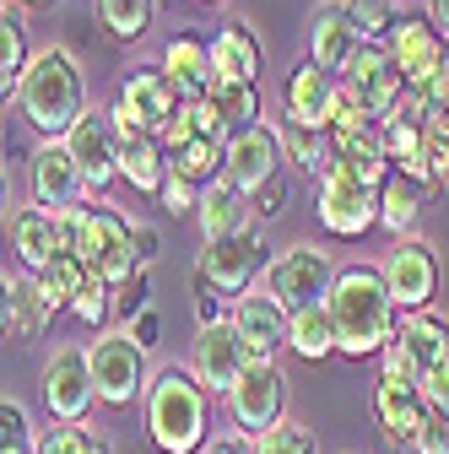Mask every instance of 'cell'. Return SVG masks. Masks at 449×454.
<instances>
[{
    "label": "cell",
    "instance_id": "8",
    "mask_svg": "<svg viewBox=\"0 0 449 454\" xmlns=\"http://www.w3.org/2000/svg\"><path fill=\"white\" fill-rule=\"evenodd\" d=\"M335 276H342V270L330 265V254L319 244H293V249H282L271 260L265 287L276 293V303H282L288 314H303V309H319L330 298Z\"/></svg>",
    "mask_w": 449,
    "mask_h": 454
},
{
    "label": "cell",
    "instance_id": "22",
    "mask_svg": "<svg viewBox=\"0 0 449 454\" xmlns=\"http://www.w3.org/2000/svg\"><path fill=\"white\" fill-rule=\"evenodd\" d=\"M162 71H168V82L179 87V98H185V103H190V98H211V92H217L211 38H206V33H195V27L174 33V38H168V49H162Z\"/></svg>",
    "mask_w": 449,
    "mask_h": 454
},
{
    "label": "cell",
    "instance_id": "43",
    "mask_svg": "<svg viewBox=\"0 0 449 454\" xmlns=\"http://www.w3.org/2000/svg\"><path fill=\"white\" fill-rule=\"evenodd\" d=\"M0 449H38L33 438V422H28V406L22 401H0Z\"/></svg>",
    "mask_w": 449,
    "mask_h": 454
},
{
    "label": "cell",
    "instance_id": "46",
    "mask_svg": "<svg viewBox=\"0 0 449 454\" xmlns=\"http://www.w3.org/2000/svg\"><path fill=\"white\" fill-rule=\"evenodd\" d=\"M141 309H152V276L146 270H136L130 281H120V287H114V314L136 319Z\"/></svg>",
    "mask_w": 449,
    "mask_h": 454
},
{
    "label": "cell",
    "instance_id": "9",
    "mask_svg": "<svg viewBox=\"0 0 449 454\" xmlns=\"http://www.w3.org/2000/svg\"><path fill=\"white\" fill-rule=\"evenodd\" d=\"M342 87L358 98V108L368 114L374 125H384L390 114L401 108V98H406V76L396 71V60H390L384 43H363L352 54V66L342 71Z\"/></svg>",
    "mask_w": 449,
    "mask_h": 454
},
{
    "label": "cell",
    "instance_id": "45",
    "mask_svg": "<svg viewBox=\"0 0 449 454\" xmlns=\"http://www.w3.org/2000/svg\"><path fill=\"white\" fill-rule=\"evenodd\" d=\"M185 125H190L195 136H206V141H233V136H228V125H222V114H217V103H211V98H190V103H185Z\"/></svg>",
    "mask_w": 449,
    "mask_h": 454
},
{
    "label": "cell",
    "instance_id": "58",
    "mask_svg": "<svg viewBox=\"0 0 449 454\" xmlns=\"http://www.w3.org/2000/svg\"><path fill=\"white\" fill-rule=\"evenodd\" d=\"M0 454H38V449H0Z\"/></svg>",
    "mask_w": 449,
    "mask_h": 454
},
{
    "label": "cell",
    "instance_id": "1",
    "mask_svg": "<svg viewBox=\"0 0 449 454\" xmlns=\"http://www.w3.org/2000/svg\"><path fill=\"white\" fill-rule=\"evenodd\" d=\"M325 309L335 319L342 357H384L390 340H396V330H401V309H396V298H390L384 265H347L342 276H335Z\"/></svg>",
    "mask_w": 449,
    "mask_h": 454
},
{
    "label": "cell",
    "instance_id": "18",
    "mask_svg": "<svg viewBox=\"0 0 449 454\" xmlns=\"http://www.w3.org/2000/svg\"><path fill=\"white\" fill-rule=\"evenodd\" d=\"M374 417H379L384 438L396 443V449H417V438H422L433 406L422 401V389H417V384L379 373V379H374Z\"/></svg>",
    "mask_w": 449,
    "mask_h": 454
},
{
    "label": "cell",
    "instance_id": "13",
    "mask_svg": "<svg viewBox=\"0 0 449 454\" xmlns=\"http://www.w3.org/2000/svg\"><path fill=\"white\" fill-rule=\"evenodd\" d=\"M120 146H125V136L114 130L108 108H87L82 125L66 136V152L76 157V168H82V179H87V195H92V200L120 179Z\"/></svg>",
    "mask_w": 449,
    "mask_h": 454
},
{
    "label": "cell",
    "instance_id": "5",
    "mask_svg": "<svg viewBox=\"0 0 449 454\" xmlns=\"http://www.w3.org/2000/svg\"><path fill=\"white\" fill-rule=\"evenodd\" d=\"M314 211L330 239H363L368 227H379V184L358 179L342 162H330L319 179V195H314Z\"/></svg>",
    "mask_w": 449,
    "mask_h": 454
},
{
    "label": "cell",
    "instance_id": "40",
    "mask_svg": "<svg viewBox=\"0 0 449 454\" xmlns=\"http://www.w3.org/2000/svg\"><path fill=\"white\" fill-rule=\"evenodd\" d=\"M342 6H347L352 27L363 33V43H384L390 33H396V22L406 17L396 0H342Z\"/></svg>",
    "mask_w": 449,
    "mask_h": 454
},
{
    "label": "cell",
    "instance_id": "19",
    "mask_svg": "<svg viewBox=\"0 0 449 454\" xmlns=\"http://www.w3.org/2000/svg\"><path fill=\"white\" fill-rule=\"evenodd\" d=\"M335 92H342V76H330L325 66H314L309 54H303V60L293 66V76H288V87H282V120H288V125L325 130ZM325 136H330V130H325Z\"/></svg>",
    "mask_w": 449,
    "mask_h": 454
},
{
    "label": "cell",
    "instance_id": "6",
    "mask_svg": "<svg viewBox=\"0 0 449 454\" xmlns=\"http://www.w3.org/2000/svg\"><path fill=\"white\" fill-rule=\"evenodd\" d=\"M92 384H98V406H136L141 395L152 389V373H146V347H136V340L125 330H108L98 335L92 347Z\"/></svg>",
    "mask_w": 449,
    "mask_h": 454
},
{
    "label": "cell",
    "instance_id": "7",
    "mask_svg": "<svg viewBox=\"0 0 449 454\" xmlns=\"http://www.w3.org/2000/svg\"><path fill=\"white\" fill-rule=\"evenodd\" d=\"M260 270H265V222H249L244 233L206 244L201 260H195V281H206V287H217L222 298H233V303L244 293H255Z\"/></svg>",
    "mask_w": 449,
    "mask_h": 454
},
{
    "label": "cell",
    "instance_id": "14",
    "mask_svg": "<svg viewBox=\"0 0 449 454\" xmlns=\"http://www.w3.org/2000/svg\"><path fill=\"white\" fill-rule=\"evenodd\" d=\"M444 357H449V325L438 314H412V319H401L396 340H390V352L379 357L384 363L379 373L406 379V384H422V373L438 368Z\"/></svg>",
    "mask_w": 449,
    "mask_h": 454
},
{
    "label": "cell",
    "instance_id": "37",
    "mask_svg": "<svg viewBox=\"0 0 449 454\" xmlns=\"http://www.w3.org/2000/svg\"><path fill=\"white\" fill-rule=\"evenodd\" d=\"M92 12H98V27L114 38V43H136L152 27L157 0H92Z\"/></svg>",
    "mask_w": 449,
    "mask_h": 454
},
{
    "label": "cell",
    "instance_id": "28",
    "mask_svg": "<svg viewBox=\"0 0 449 454\" xmlns=\"http://www.w3.org/2000/svg\"><path fill=\"white\" fill-rule=\"evenodd\" d=\"M12 254L22 260L28 276H38L54 254H60V233H54V211L49 206H22L12 216Z\"/></svg>",
    "mask_w": 449,
    "mask_h": 454
},
{
    "label": "cell",
    "instance_id": "4",
    "mask_svg": "<svg viewBox=\"0 0 449 454\" xmlns=\"http://www.w3.org/2000/svg\"><path fill=\"white\" fill-rule=\"evenodd\" d=\"M82 260L92 265V276H103L108 287H120L141 270V254H136V222L120 211V206H87L82 211Z\"/></svg>",
    "mask_w": 449,
    "mask_h": 454
},
{
    "label": "cell",
    "instance_id": "47",
    "mask_svg": "<svg viewBox=\"0 0 449 454\" xmlns=\"http://www.w3.org/2000/svg\"><path fill=\"white\" fill-rule=\"evenodd\" d=\"M195 319H201V330H206V325H228V319H233V309H228V298H222L217 287L195 281Z\"/></svg>",
    "mask_w": 449,
    "mask_h": 454
},
{
    "label": "cell",
    "instance_id": "51",
    "mask_svg": "<svg viewBox=\"0 0 449 454\" xmlns=\"http://www.w3.org/2000/svg\"><path fill=\"white\" fill-rule=\"evenodd\" d=\"M422 174L433 190H449V146L438 136H428V157H422Z\"/></svg>",
    "mask_w": 449,
    "mask_h": 454
},
{
    "label": "cell",
    "instance_id": "53",
    "mask_svg": "<svg viewBox=\"0 0 449 454\" xmlns=\"http://www.w3.org/2000/svg\"><path fill=\"white\" fill-rule=\"evenodd\" d=\"M206 454H255V438L233 427V433H222V438H211V443H206Z\"/></svg>",
    "mask_w": 449,
    "mask_h": 454
},
{
    "label": "cell",
    "instance_id": "42",
    "mask_svg": "<svg viewBox=\"0 0 449 454\" xmlns=\"http://www.w3.org/2000/svg\"><path fill=\"white\" fill-rule=\"evenodd\" d=\"M412 98H417V108L428 114V120H433V114H449V49H444V60L417 82V87H406Z\"/></svg>",
    "mask_w": 449,
    "mask_h": 454
},
{
    "label": "cell",
    "instance_id": "10",
    "mask_svg": "<svg viewBox=\"0 0 449 454\" xmlns=\"http://www.w3.org/2000/svg\"><path fill=\"white\" fill-rule=\"evenodd\" d=\"M384 281H390V298H396L401 319L428 314L438 298V254L422 239H396V249L384 254Z\"/></svg>",
    "mask_w": 449,
    "mask_h": 454
},
{
    "label": "cell",
    "instance_id": "30",
    "mask_svg": "<svg viewBox=\"0 0 449 454\" xmlns=\"http://www.w3.org/2000/svg\"><path fill=\"white\" fill-rule=\"evenodd\" d=\"M49 319L54 314H49V303L38 293V276H28V270L12 276L6 270V340H38Z\"/></svg>",
    "mask_w": 449,
    "mask_h": 454
},
{
    "label": "cell",
    "instance_id": "29",
    "mask_svg": "<svg viewBox=\"0 0 449 454\" xmlns=\"http://www.w3.org/2000/svg\"><path fill=\"white\" fill-rule=\"evenodd\" d=\"M330 141H335V162H342V168H352L358 179H368V184H384L390 174H396V162H390V152H384V136H379V125H352V130H335Z\"/></svg>",
    "mask_w": 449,
    "mask_h": 454
},
{
    "label": "cell",
    "instance_id": "27",
    "mask_svg": "<svg viewBox=\"0 0 449 454\" xmlns=\"http://www.w3.org/2000/svg\"><path fill=\"white\" fill-rule=\"evenodd\" d=\"M201 239L206 244H217V239H233V233H244V227L255 222V206H249V195L244 190H233L228 179H217V184H206L201 190Z\"/></svg>",
    "mask_w": 449,
    "mask_h": 454
},
{
    "label": "cell",
    "instance_id": "54",
    "mask_svg": "<svg viewBox=\"0 0 449 454\" xmlns=\"http://www.w3.org/2000/svg\"><path fill=\"white\" fill-rule=\"evenodd\" d=\"M136 254H141V270L162 254V233H157V227H136Z\"/></svg>",
    "mask_w": 449,
    "mask_h": 454
},
{
    "label": "cell",
    "instance_id": "17",
    "mask_svg": "<svg viewBox=\"0 0 449 454\" xmlns=\"http://www.w3.org/2000/svg\"><path fill=\"white\" fill-rule=\"evenodd\" d=\"M255 357H249V347L239 340V330H233V319L228 325H206L201 335H195V352H190V373L211 389V395H228L239 379H244V368H249Z\"/></svg>",
    "mask_w": 449,
    "mask_h": 454
},
{
    "label": "cell",
    "instance_id": "11",
    "mask_svg": "<svg viewBox=\"0 0 449 454\" xmlns=\"http://www.w3.org/2000/svg\"><path fill=\"white\" fill-rule=\"evenodd\" d=\"M282 406H288V379H282V368H276V363H249L244 379L228 389V417L249 438L271 433L276 422H288Z\"/></svg>",
    "mask_w": 449,
    "mask_h": 454
},
{
    "label": "cell",
    "instance_id": "3",
    "mask_svg": "<svg viewBox=\"0 0 449 454\" xmlns=\"http://www.w3.org/2000/svg\"><path fill=\"white\" fill-rule=\"evenodd\" d=\"M17 108H22V120L43 141H66L82 125V114H87V76L76 66V54L60 49V43L38 49L33 66H28V76H22Z\"/></svg>",
    "mask_w": 449,
    "mask_h": 454
},
{
    "label": "cell",
    "instance_id": "38",
    "mask_svg": "<svg viewBox=\"0 0 449 454\" xmlns=\"http://www.w3.org/2000/svg\"><path fill=\"white\" fill-rule=\"evenodd\" d=\"M217 114H222V125H228V136H244L260 125V87H244V82H217L211 92Z\"/></svg>",
    "mask_w": 449,
    "mask_h": 454
},
{
    "label": "cell",
    "instance_id": "16",
    "mask_svg": "<svg viewBox=\"0 0 449 454\" xmlns=\"http://www.w3.org/2000/svg\"><path fill=\"white\" fill-rule=\"evenodd\" d=\"M282 168H288L282 130L255 125V130H244V136L228 141V174H222V179H228L233 190H244V195H260L271 179H282Z\"/></svg>",
    "mask_w": 449,
    "mask_h": 454
},
{
    "label": "cell",
    "instance_id": "49",
    "mask_svg": "<svg viewBox=\"0 0 449 454\" xmlns=\"http://www.w3.org/2000/svg\"><path fill=\"white\" fill-rule=\"evenodd\" d=\"M249 206H255V222H276V216H282V206H288V174L271 179L260 195H249Z\"/></svg>",
    "mask_w": 449,
    "mask_h": 454
},
{
    "label": "cell",
    "instance_id": "32",
    "mask_svg": "<svg viewBox=\"0 0 449 454\" xmlns=\"http://www.w3.org/2000/svg\"><path fill=\"white\" fill-rule=\"evenodd\" d=\"M87 281H92V265H87L82 254H54V260L38 270V293H43L49 314H71Z\"/></svg>",
    "mask_w": 449,
    "mask_h": 454
},
{
    "label": "cell",
    "instance_id": "41",
    "mask_svg": "<svg viewBox=\"0 0 449 454\" xmlns=\"http://www.w3.org/2000/svg\"><path fill=\"white\" fill-rule=\"evenodd\" d=\"M255 454H319V438L303 422H276L271 433L255 438Z\"/></svg>",
    "mask_w": 449,
    "mask_h": 454
},
{
    "label": "cell",
    "instance_id": "39",
    "mask_svg": "<svg viewBox=\"0 0 449 454\" xmlns=\"http://www.w3.org/2000/svg\"><path fill=\"white\" fill-rule=\"evenodd\" d=\"M38 454H114V443L92 422H54L49 433H38Z\"/></svg>",
    "mask_w": 449,
    "mask_h": 454
},
{
    "label": "cell",
    "instance_id": "55",
    "mask_svg": "<svg viewBox=\"0 0 449 454\" xmlns=\"http://www.w3.org/2000/svg\"><path fill=\"white\" fill-rule=\"evenodd\" d=\"M428 17L438 22V33L449 38V0H428Z\"/></svg>",
    "mask_w": 449,
    "mask_h": 454
},
{
    "label": "cell",
    "instance_id": "59",
    "mask_svg": "<svg viewBox=\"0 0 449 454\" xmlns=\"http://www.w3.org/2000/svg\"><path fill=\"white\" fill-rule=\"evenodd\" d=\"M206 6H217V0H206Z\"/></svg>",
    "mask_w": 449,
    "mask_h": 454
},
{
    "label": "cell",
    "instance_id": "31",
    "mask_svg": "<svg viewBox=\"0 0 449 454\" xmlns=\"http://www.w3.org/2000/svg\"><path fill=\"white\" fill-rule=\"evenodd\" d=\"M28 66H33V49H28V22H22V12L6 0V12H0V98H6V103L22 92Z\"/></svg>",
    "mask_w": 449,
    "mask_h": 454
},
{
    "label": "cell",
    "instance_id": "56",
    "mask_svg": "<svg viewBox=\"0 0 449 454\" xmlns=\"http://www.w3.org/2000/svg\"><path fill=\"white\" fill-rule=\"evenodd\" d=\"M428 130H433V136L449 146V114H433V120H428Z\"/></svg>",
    "mask_w": 449,
    "mask_h": 454
},
{
    "label": "cell",
    "instance_id": "25",
    "mask_svg": "<svg viewBox=\"0 0 449 454\" xmlns=\"http://www.w3.org/2000/svg\"><path fill=\"white\" fill-rule=\"evenodd\" d=\"M211 60H217V82H244V87H255L260 82V66H265V49H260V38H255L249 22L228 17V22L211 33Z\"/></svg>",
    "mask_w": 449,
    "mask_h": 454
},
{
    "label": "cell",
    "instance_id": "15",
    "mask_svg": "<svg viewBox=\"0 0 449 454\" xmlns=\"http://www.w3.org/2000/svg\"><path fill=\"white\" fill-rule=\"evenodd\" d=\"M233 330H239V340L249 347V357H255V363H276V352H288L293 314L276 303V293L260 281L255 293H244V298L233 303Z\"/></svg>",
    "mask_w": 449,
    "mask_h": 454
},
{
    "label": "cell",
    "instance_id": "44",
    "mask_svg": "<svg viewBox=\"0 0 449 454\" xmlns=\"http://www.w3.org/2000/svg\"><path fill=\"white\" fill-rule=\"evenodd\" d=\"M82 325H103L108 314H114V287H108L103 276H92L87 287H82V298H76V309H71Z\"/></svg>",
    "mask_w": 449,
    "mask_h": 454
},
{
    "label": "cell",
    "instance_id": "20",
    "mask_svg": "<svg viewBox=\"0 0 449 454\" xmlns=\"http://www.w3.org/2000/svg\"><path fill=\"white\" fill-rule=\"evenodd\" d=\"M384 49H390V60H396V71L406 76V87H417V82L444 60L449 38L438 33V22H433L428 12H406V17L396 22V33L384 38Z\"/></svg>",
    "mask_w": 449,
    "mask_h": 454
},
{
    "label": "cell",
    "instance_id": "36",
    "mask_svg": "<svg viewBox=\"0 0 449 454\" xmlns=\"http://www.w3.org/2000/svg\"><path fill=\"white\" fill-rule=\"evenodd\" d=\"M282 130V152H288V168H298V174L309 179H325V168L335 162V141L325 130H309V125H276Z\"/></svg>",
    "mask_w": 449,
    "mask_h": 454
},
{
    "label": "cell",
    "instance_id": "24",
    "mask_svg": "<svg viewBox=\"0 0 449 454\" xmlns=\"http://www.w3.org/2000/svg\"><path fill=\"white\" fill-rule=\"evenodd\" d=\"M120 103L136 114L141 125H146V136H157L168 120H179V108H185L179 87L168 82V71H162V66H141V71H130V76H125V87H120Z\"/></svg>",
    "mask_w": 449,
    "mask_h": 454
},
{
    "label": "cell",
    "instance_id": "57",
    "mask_svg": "<svg viewBox=\"0 0 449 454\" xmlns=\"http://www.w3.org/2000/svg\"><path fill=\"white\" fill-rule=\"evenodd\" d=\"M17 12H49V6H60V0H12Z\"/></svg>",
    "mask_w": 449,
    "mask_h": 454
},
{
    "label": "cell",
    "instance_id": "50",
    "mask_svg": "<svg viewBox=\"0 0 449 454\" xmlns=\"http://www.w3.org/2000/svg\"><path fill=\"white\" fill-rule=\"evenodd\" d=\"M125 335L136 340V347H146V352H152L157 340H162V314H157V309H141L136 319H125Z\"/></svg>",
    "mask_w": 449,
    "mask_h": 454
},
{
    "label": "cell",
    "instance_id": "35",
    "mask_svg": "<svg viewBox=\"0 0 449 454\" xmlns=\"http://www.w3.org/2000/svg\"><path fill=\"white\" fill-rule=\"evenodd\" d=\"M288 352H298L303 363H325V357H335V352H342V340H335V319H330V309H325V303H319V309H303V314H293Z\"/></svg>",
    "mask_w": 449,
    "mask_h": 454
},
{
    "label": "cell",
    "instance_id": "34",
    "mask_svg": "<svg viewBox=\"0 0 449 454\" xmlns=\"http://www.w3.org/2000/svg\"><path fill=\"white\" fill-rule=\"evenodd\" d=\"M120 179L141 195H162L168 184V152L157 136H141V141H125L120 146Z\"/></svg>",
    "mask_w": 449,
    "mask_h": 454
},
{
    "label": "cell",
    "instance_id": "33",
    "mask_svg": "<svg viewBox=\"0 0 449 454\" xmlns=\"http://www.w3.org/2000/svg\"><path fill=\"white\" fill-rule=\"evenodd\" d=\"M168 174H179V179L195 184V190L217 184L222 174H228V141H206V136L185 141L179 152H168Z\"/></svg>",
    "mask_w": 449,
    "mask_h": 454
},
{
    "label": "cell",
    "instance_id": "52",
    "mask_svg": "<svg viewBox=\"0 0 449 454\" xmlns=\"http://www.w3.org/2000/svg\"><path fill=\"white\" fill-rule=\"evenodd\" d=\"M412 454H449V417H428V427H422V438H417V449Z\"/></svg>",
    "mask_w": 449,
    "mask_h": 454
},
{
    "label": "cell",
    "instance_id": "2",
    "mask_svg": "<svg viewBox=\"0 0 449 454\" xmlns=\"http://www.w3.org/2000/svg\"><path fill=\"white\" fill-rule=\"evenodd\" d=\"M146 438L157 454H206L211 443V389L185 368L168 363L146 389Z\"/></svg>",
    "mask_w": 449,
    "mask_h": 454
},
{
    "label": "cell",
    "instance_id": "23",
    "mask_svg": "<svg viewBox=\"0 0 449 454\" xmlns=\"http://www.w3.org/2000/svg\"><path fill=\"white\" fill-rule=\"evenodd\" d=\"M363 49V33L352 27L347 6L342 0H325V6H314V22H309V60L325 66L330 76H342L352 66V54Z\"/></svg>",
    "mask_w": 449,
    "mask_h": 454
},
{
    "label": "cell",
    "instance_id": "48",
    "mask_svg": "<svg viewBox=\"0 0 449 454\" xmlns=\"http://www.w3.org/2000/svg\"><path fill=\"white\" fill-rule=\"evenodd\" d=\"M162 211H174V216H185V211H201V190L195 184H185L179 174H168V184H162Z\"/></svg>",
    "mask_w": 449,
    "mask_h": 454
},
{
    "label": "cell",
    "instance_id": "21",
    "mask_svg": "<svg viewBox=\"0 0 449 454\" xmlns=\"http://www.w3.org/2000/svg\"><path fill=\"white\" fill-rule=\"evenodd\" d=\"M28 184H33V206H49V211H60V206H76V195L87 190L82 179V168L76 157L66 152V141H43L28 162Z\"/></svg>",
    "mask_w": 449,
    "mask_h": 454
},
{
    "label": "cell",
    "instance_id": "12",
    "mask_svg": "<svg viewBox=\"0 0 449 454\" xmlns=\"http://www.w3.org/2000/svg\"><path fill=\"white\" fill-rule=\"evenodd\" d=\"M98 401V384H92V357L87 347H54V357L43 363V406L54 422H87Z\"/></svg>",
    "mask_w": 449,
    "mask_h": 454
},
{
    "label": "cell",
    "instance_id": "26",
    "mask_svg": "<svg viewBox=\"0 0 449 454\" xmlns=\"http://www.w3.org/2000/svg\"><path fill=\"white\" fill-rule=\"evenodd\" d=\"M428 179L422 174H406V168H396L384 184H379V227L396 239H412V227L422 216V200H428Z\"/></svg>",
    "mask_w": 449,
    "mask_h": 454
}]
</instances>
